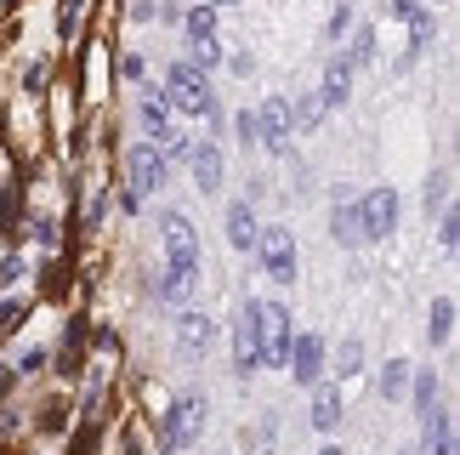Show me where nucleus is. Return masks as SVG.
I'll use <instances>...</instances> for the list:
<instances>
[{
    "label": "nucleus",
    "instance_id": "f257e3e1",
    "mask_svg": "<svg viewBox=\"0 0 460 455\" xmlns=\"http://www.w3.org/2000/svg\"><path fill=\"white\" fill-rule=\"evenodd\" d=\"M199 427H205V398H199V393H182V398L165 410V422H159V455L188 450L193 439H199Z\"/></svg>",
    "mask_w": 460,
    "mask_h": 455
},
{
    "label": "nucleus",
    "instance_id": "f03ea898",
    "mask_svg": "<svg viewBox=\"0 0 460 455\" xmlns=\"http://www.w3.org/2000/svg\"><path fill=\"white\" fill-rule=\"evenodd\" d=\"M165 103L199 120L210 103H217V97H210V85H205V68H193V63H171V68H165Z\"/></svg>",
    "mask_w": 460,
    "mask_h": 455
},
{
    "label": "nucleus",
    "instance_id": "7ed1b4c3",
    "mask_svg": "<svg viewBox=\"0 0 460 455\" xmlns=\"http://www.w3.org/2000/svg\"><path fill=\"white\" fill-rule=\"evenodd\" d=\"M256 251H261V268H268L273 285H296V234L285 222L256 228Z\"/></svg>",
    "mask_w": 460,
    "mask_h": 455
},
{
    "label": "nucleus",
    "instance_id": "20e7f679",
    "mask_svg": "<svg viewBox=\"0 0 460 455\" xmlns=\"http://www.w3.org/2000/svg\"><path fill=\"white\" fill-rule=\"evenodd\" d=\"M256 336H261V364L285 370V353H290V308L285 302H256Z\"/></svg>",
    "mask_w": 460,
    "mask_h": 455
},
{
    "label": "nucleus",
    "instance_id": "39448f33",
    "mask_svg": "<svg viewBox=\"0 0 460 455\" xmlns=\"http://www.w3.org/2000/svg\"><path fill=\"white\" fill-rule=\"evenodd\" d=\"M403 217V200H398V188L386 183V188H369V194L358 200V222H364V239H386L398 228Z\"/></svg>",
    "mask_w": 460,
    "mask_h": 455
},
{
    "label": "nucleus",
    "instance_id": "423d86ee",
    "mask_svg": "<svg viewBox=\"0 0 460 455\" xmlns=\"http://www.w3.org/2000/svg\"><path fill=\"white\" fill-rule=\"evenodd\" d=\"M126 171H131V194L148 200V194H159V188H165V177H171V154L154 148V143H137L131 160H126Z\"/></svg>",
    "mask_w": 460,
    "mask_h": 455
},
{
    "label": "nucleus",
    "instance_id": "0eeeda50",
    "mask_svg": "<svg viewBox=\"0 0 460 455\" xmlns=\"http://www.w3.org/2000/svg\"><path fill=\"white\" fill-rule=\"evenodd\" d=\"M256 131H261L256 148L290 154V137H296V126H290V103H285V97H268V103L256 109Z\"/></svg>",
    "mask_w": 460,
    "mask_h": 455
},
{
    "label": "nucleus",
    "instance_id": "6e6552de",
    "mask_svg": "<svg viewBox=\"0 0 460 455\" xmlns=\"http://www.w3.org/2000/svg\"><path fill=\"white\" fill-rule=\"evenodd\" d=\"M234 370L239 376H256L261 370V336H256V302L239 308L234 319Z\"/></svg>",
    "mask_w": 460,
    "mask_h": 455
},
{
    "label": "nucleus",
    "instance_id": "1a4fd4ad",
    "mask_svg": "<svg viewBox=\"0 0 460 455\" xmlns=\"http://www.w3.org/2000/svg\"><path fill=\"white\" fill-rule=\"evenodd\" d=\"M285 370L296 376V388H318V376H324V342L318 336H290Z\"/></svg>",
    "mask_w": 460,
    "mask_h": 455
},
{
    "label": "nucleus",
    "instance_id": "9d476101",
    "mask_svg": "<svg viewBox=\"0 0 460 455\" xmlns=\"http://www.w3.org/2000/svg\"><path fill=\"white\" fill-rule=\"evenodd\" d=\"M210 342H217V325H210V313H199V308L176 313V347H182V359H205Z\"/></svg>",
    "mask_w": 460,
    "mask_h": 455
},
{
    "label": "nucleus",
    "instance_id": "9b49d317",
    "mask_svg": "<svg viewBox=\"0 0 460 455\" xmlns=\"http://www.w3.org/2000/svg\"><path fill=\"white\" fill-rule=\"evenodd\" d=\"M199 279V251L193 256H165V273H159V302H182Z\"/></svg>",
    "mask_w": 460,
    "mask_h": 455
},
{
    "label": "nucleus",
    "instance_id": "f8f14e48",
    "mask_svg": "<svg viewBox=\"0 0 460 455\" xmlns=\"http://www.w3.org/2000/svg\"><path fill=\"white\" fill-rule=\"evenodd\" d=\"M222 183H227L222 148L217 143H199V148H193V188H199V194H222Z\"/></svg>",
    "mask_w": 460,
    "mask_h": 455
},
{
    "label": "nucleus",
    "instance_id": "ddd939ff",
    "mask_svg": "<svg viewBox=\"0 0 460 455\" xmlns=\"http://www.w3.org/2000/svg\"><path fill=\"white\" fill-rule=\"evenodd\" d=\"M159 239H165V256H193V251H199V234H193L188 211H165V217H159Z\"/></svg>",
    "mask_w": 460,
    "mask_h": 455
},
{
    "label": "nucleus",
    "instance_id": "4468645a",
    "mask_svg": "<svg viewBox=\"0 0 460 455\" xmlns=\"http://www.w3.org/2000/svg\"><path fill=\"white\" fill-rule=\"evenodd\" d=\"M227 245H234V251H256V205L251 200L227 205Z\"/></svg>",
    "mask_w": 460,
    "mask_h": 455
},
{
    "label": "nucleus",
    "instance_id": "2eb2a0df",
    "mask_svg": "<svg viewBox=\"0 0 460 455\" xmlns=\"http://www.w3.org/2000/svg\"><path fill=\"white\" fill-rule=\"evenodd\" d=\"M324 109H341V103L352 97V63L347 58H330V68H324Z\"/></svg>",
    "mask_w": 460,
    "mask_h": 455
},
{
    "label": "nucleus",
    "instance_id": "dca6fc26",
    "mask_svg": "<svg viewBox=\"0 0 460 455\" xmlns=\"http://www.w3.org/2000/svg\"><path fill=\"white\" fill-rule=\"evenodd\" d=\"M330 234H335V245H341V251H358V245H369V239H364V222H358V205H335Z\"/></svg>",
    "mask_w": 460,
    "mask_h": 455
},
{
    "label": "nucleus",
    "instance_id": "f3484780",
    "mask_svg": "<svg viewBox=\"0 0 460 455\" xmlns=\"http://www.w3.org/2000/svg\"><path fill=\"white\" fill-rule=\"evenodd\" d=\"M420 450H427V455H455V422H449L444 405L427 415V444H420Z\"/></svg>",
    "mask_w": 460,
    "mask_h": 455
},
{
    "label": "nucleus",
    "instance_id": "a211bd4d",
    "mask_svg": "<svg viewBox=\"0 0 460 455\" xmlns=\"http://www.w3.org/2000/svg\"><path fill=\"white\" fill-rule=\"evenodd\" d=\"M410 410L420 415V422L438 410V376H432V370H415V376H410Z\"/></svg>",
    "mask_w": 460,
    "mask_h": 455
},
{
    "label": "nucleus",
    "instance_id": "6ab92c4d",
    "mask_svg": "<svg viewBox=\"0 0 460 455\" xmlns=\"http://www.w3.org/2000/svg\"><path fill=\"white\" fill-rule=\"evenodd\" d=\"M290 126H296V131H318V126H324V97H318V92H302V97L290 103Z\"/></svg>",
    "mask_w": 460,
    "mask_h": 455
},
{
    "label": "nucleus",
    "instance_id": "aec40b11",
    "mask_svg": "<svg viewBox=\"0 0 460 455\" xmlns=\"http://www.w3.org/2000/svg\"><path fill=\"white\" fill-rule=\"evenodd\" d=\"M313 427L318 433H335V427H341V393L318 388V398H313Z\"/></svg>",
    "mask_w": 460,
    "mask_h": 455
},
{
    "label": "nucleus",
    "instance_id": "412c9836",
    "mask_svg": "<svg viewBox=\"0 0 460 455\" xmlns=\"http://www.w3.org/2000/svg\"><path fill=\"white\" fill-rule=\"evenodd\" d=\"M449 330H455V302H449V296H438V302H432V319H427V342L444 347Z\"/></svg>",
    "mask_w": 460,
    "mask_h": 455
},
{
    "label": "nucleus",
    "instance_id": "4be33fe9",
    "mask_svg": "<svg viewBox=\"0 0 460 455\" xmlns=\"http://www.w3.org/2000/svg\"><path fill=\"white\" fill-rule=\"evenodd\" d=\"M403 388H410V364H403V359H386V376H381V398H386V405H398V398H403Z\"/></svg>",
    "mask_w": 460,
    "mask_h": 455
},
{
    "label": "nucleus",
    "instance_id": "5701e85b",
    "mask_svg": "<svg viewBox=\"0 0 460 455\" xmlns=\"http://www.w3.org/2000/svg\"><path fill=\"white\" fill-rule=\"evenodd\" d=\"M182 29H188V40H205V34H217V12H210V6L182 12Z\"/></svg>",
    "mask_w": 460,
    "mask_h": 455
},
{
    "label": "nucleus",
    "instance_id": "b1692460",
    "mask_svg": "<svg viewBox=\"0 0 460 455\" xmlns=\"http://www.w3.org/2000/svg\"><path fill=\"white\" fill-rule=\"evenodd\" d=\"M335 370H341V376H358V370H364V342H358V336L341 342V359H335Z\"/></svg>",
    "mask_w": 460,
    "mask_h": 455
},
{
    "label": "nucleus",
    "instance_id": "393cba45",
    "mask_svg": "<svg viewBox=\"0 0 460 455\" xmlns=\"http://www.w3.org/2000/svg\"><path fill=\"white\" fill-rule=\"evenodd\" d=\"M369 58H376V29H358V34H352V51H347V63H352V68H364Z\"/></svg>",
    "mask_w": 460,
    "mask_h": 455
},
{
    "label": "nucleus",
    "instance_id": "a878e982",
    "mask_svg": "<svg viewBox=\"0 0 460 455\" xmlns=\"http://www.w3.org/2000/svg\"><path fill=\"white\" fill-rule=\"evenodd\" d=\"M234 137H239L244 148H256V143H261V131H256V109H239V114H234Z\"/></svg>",
    "mask_w": 460,
    "mask_h": 455
},
{
    "label": "nucleus",
    "instance_id": "bb28decb",
    "mask_svg": "<svg viewBox=\"0 0 460 455\" xmlns=\"http://www.w3.org/2000/svg\"><path fill=\"white\" fill-rule=\"evenodd\" d=\"M438 245H444V251H455V245H460V217L449 211V205L438 211Z\"/></svg>",
    "mask_w": 460,
    "mask_h": 455
},
{
    "label": "nucleus",
    "instance_id": "cd10ccee",
    "mask_svg": "<svg viewBox=\"0 0 460 455\" xmlns=\"http://www.w3.org/2000/svg\"><path fill=\"white\" fill-rule=\"evenodd\" d=\"M217 63H222V46H217V34L193 40V68H217Z\"/></svg>",
    "mask_w": 460,
    "mask_h": 455
},
{
    "label": "nucleus",
    "instance_id": "c85d7f7f",
    "mask_svg": "<svg viewBox=\"0 0 460 455\" xmlns=\"http://www.w3.org/2000/svg\"><path fill=\"white\" fill-rule=\"evenodd\" d=\"M80 12H85V0H63V12H58V34H63V40H75Z\"/></svg>",
    "mask_w": 460,
    "mask_h": 455
},
{
    "label": "nucleus",
    "instance_id": "c756f323",
    "mask_svg": "<svg viewBox=\"0 0 460 455\" xmlns=\"http://www.w3.org/2000/svg\"><path fill=\"white\" fill-rule=\"evenodd\" d=\"M23 319H29V308H23V302H0V336H12V330L23 325Z\"/></svg>",
    "mask_w": 460,
    "mask_h": 455
},
{
    "label": "nucleus",
    "instance_id": "7c9ffc66",
    "mask_svg": "<svg viewBox=\"0 0 460 455\" xmlns=\"http://www.w3.org/2000/svg\"><path fill=\"white\" fill-rule=\"evenodd\" d=\"M347 29H352V6H347V0H341V6L330 12V40H341Z\"/></svg>",
    "mask_w": 460,
    "mask_h": 455
},
{
    "label": "nucleus",
    "instance_id": "2f4dec72",
    "mask_svg": "<svg viewBox=\"0 0 460 455\" xmlns=\"http://www.w3.org/2000/svg\"><path fill=\"white\" fill-rule=\"evenodd\" d=\"M40 364H46V347H29V353H23V359H17V364H12V370H17V376H34V370H40Z\"/></svg>",
    "mask_w": 460,
    "mask_h": 455
},
{
    "label": "nucleus",
    "instance_id": "473e14b6",
    "mask_svg": "<svg viewBox=\"0 0 460 455\" xmlns=\"http://www.w3.org/2000/svg\"><path fill=\"white\" fill-rule=\"evenodd\" d=\"M444 194H449V183H444V171H438V177L427 183V211H432V205L444 211Z\"/></svg>",
    "mask_w": 460,
    "mask_h": 455
},
{
    "label": "nucleus",
    "instance_id": "72a5a7b5",
    "mask_svg": "<svg viewBox=\"0 0 460 455\" xmlns=\"http://www.w3.org/2000/svg\"><path fill=\"white\" fill-rule=\"evenodd\" d=\"M17 273H23V262H17V256H6V262H0V285H12Z\"/></svg>",
    "mask_w": 460,
    "mask_h": 455
},
{
    "label": "nucleus",
    "instance_id": "f704fd0d",
    "mask_svg": "<svg viewBox=\"0 0 460 455\" xmlns=\"http://www.w3.org/2000/svg\"><path fill=\"white\" fill-rule=\"evenodd\" d=\"M34 239H40V245H58V228H51V222L40 217V222H34Z\"/></svg>",
    "mask_w": 460,
    "mask_h": 455
},
{
    "label": "nucleus",
    "instance_id": "c9c22d12",
    "mask_svg": "<svg viewBox=\"0 0 460 455\" xmlns=\"http://www.w3.org/2000/svg\"><path fill=\"white\" fill-rule=\"evenodd\" d=\"M318 455H347V450H335V444H324V450H318Z\"/></svg>",
    "mask_w": 460,
    "mask_h": 455
},
{
    "label": "nucleus",
    "instance_id": "e433bc0d",
    "mask_svg": "<svg viewBox=\"0 0 460 455\" xmlns=\"http://www.w3.org/2000/svg\"><path fill=\"white\" fill-rule=\"evenodd\" d=\"M210 6H239V0H210Z\"/></svg>",
    "mask_w": 460,
    "mask_h": 455
}]
</instances>
